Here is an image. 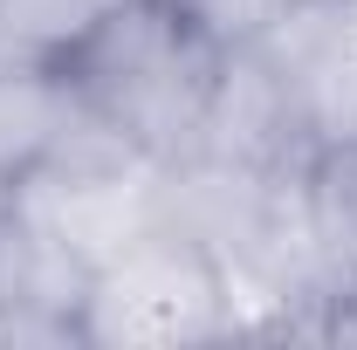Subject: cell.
Instances as JSON below:
<instances>
[{"label":"cell","instance_id":"1","mask_svg":"<svg viewBox=\"0 0 357 350\" xmlns=\"http://www.w3.org/2000/svg\"><path fill=\"white\" fill-rule=\"evenodd\" d=\"M227 55L234 48L185 0H110L76 42H62L55 76L137 158L178 165L206 137Z\"/></svg>","mask_w":357,"mask_h":350},{"label":"cell","instance_id":"2","mask_svg":"<svg viewBox=\"0 0 357 350\" xmlns=\"http://www.w3.org/2000/svg\"><path fill=\"white\" fill-rule=\"evenodd\" d=\"M76 330L89 350L117 344H206V337H241V296L227 282L220 254L185 234L178 220H151L117 254L89 268Z\"/></svg>","mask_w":357,"mask_h":350},{"label":"cell","instance_id":"3","mask_svg":"<svg viewBox=\"0 0 357 350\" xmlns=\"http://www.w3.org/2000/svg\"><path fill=\"white\" fill-rule=\"evenodd\" d=\"M83 103L55 76V62H0V178L21 185L62 151Z\"/></svg>","mask_w":357,"mask_h":350},{"label":"cell","instance_id":"4","mask_svg":"<svg viewBox=\"0 0 357 350\" xmlns=\"http://www.w3.org/2000/svg\"><path fill=\"white\" fill-rule=\"evenodd\" d=\"M110 0H0V62H55Z\"/></svg>","mask_w":357,"mask_h":350},{"label":"cell","instance_id":"5","mask_svg":"<svg viewBox=\"0 0 357 350\" xmlns=\"http://www.w3.org/2000/svg\"><path fill=\"white\" fill-rule=\"evenodd\" d=\"M185 7H192L227 48H241V42H255V35H268V28H282L289 14H303L310 0H185Z\"/></svg>","mask_w":357,"mask_h":350},{"label":"cell","instance_id":"6","mask_svg":"<svg viewBox=\"0 0 357 350\" xmlns=\"http://www.w3.org/2000/svg\"><path fill=\"white\" fill-rule=\"evenodd\" d=\"M7 220H14V185L0 178V227H7Z\"/></svg>","mask_w":357,"mask_h":350}]
</instances>
